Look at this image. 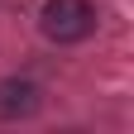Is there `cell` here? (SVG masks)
I'll return each mask as SVG.
<instances>
[{
  "mask_svg": "<svg viewBox=\"0 0 134 134\" xmlns=\"http://www.w3.org/2000/svg\"><path fill=\"white\" fill-rule=\"evenodd\" d=\"M38 105H43V91L29 77L0 81V120H29V115H38Z\"/></svg>",
  "mask_w": 134,
  "mask_h": 134,
  "instance_id": "7a4b0ae2",
  "label": "cell"
},
{
  "mask_svg": "<svg viewBox=\"0 0 134 134\" xmlns=\"http://www.w3.org/2000/svg\"><path fill=\"white\" fill-rule=\"evenodd\" d=\"M38 29L48 43H81L96 34V5L91 0H43Z\"/></svg>",
  "mask_w": 134,
  "mask_h": 134,
  "instance_id": "6da1fadb",
  "label": "cell"
}]
</instances>
